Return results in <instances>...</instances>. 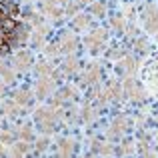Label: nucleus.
<instances>
[{
  "label": "nucleus",
  "mask_w": 158,
  "mask_h": 158,
  "mask_svg": "<svg viewBox=\"0 0 158 158\" xmlns=\"http://www.w3.org/2000/svg\"><path fill=\"white\" fill-rule=\"evenodd\" d=\"M62 116H64V112L54 108V106H42L34 112V120H36V124H38V128L42 132H46V134L56 128V122Z\"/></svg>",
  "instance_id": "obj_1"
},
{
  "label": "nucleus",
  "mask_w": 158,
  "mask_h": 158,
  "mask_svg": "<svg viewBox=\"0 0 158 158\" xmlns=\"http://www.w3.org/2000/svg\"><path fill=\"white\" fill-rule=\"evenodd\" d=\"M74 92H76V90H74L72 86H64V88H62L60 92L54 96L52 102L58 106V104H62V102H66V100H72V98H74Z\"/></svg>",
  "instance_id": "obj_15"
},
{
  "label": "nucleus",
  "mask_w": 158,
  "mask_h": 158,
  "mask_svg": "<svg viewBox=\"0 0 158 158\" xmlns=\"http://www.w3.org/2000/svg\"><path fill=\"white\" fill-rule=\"evenodd\" d=\"M4 90H6V84H4V82L0 80V94H4Z\"/></svg>",
  "instance_id": "obj_31"
},
{
  "label": "nucleus",
  "mask_w": 158,
  "mask_h": 158,
  "mask_svg": "<svg viewBox=\"0 0 158 158\" xmlns=\"http://www.w3.org/2000/svg\"><path fill=\"white\" fill-rule=\"evenodd\" d=\"M18 138L24 140V142H30V140H32V128H30V124H22V126H20Z\"/></svg>",
  "instance_id": "obj_26"
},
{
  "label": "nucleus",
  "mask_w": 158,
  "mask_h": 158,
  "mask_svg": "<svg viewBox=\"0 0 158 158\" xmlns=\"http://www.w3.org/2000/svg\"><path fill=\"white\" fill-rule=\"evenodd\" d=\"M98 80H100V66H98V62H94L84 70L82 84H98Z\"/></svg>",
  "instance_id": "obj_12"
},
{
  "label": "nucleus",
  "mask_w": 158,
  "mask_h": 158,
  "mask_svg": "<svg viewBox=\"0 0 158 158\" xmlns=\"http://www.w3.org/2000/svg\"><path fill=\"white\" fill-rule=\"evenodd\" d=\"M54 158H68V156H64L62 152H58V154H54Z\"/></svg>",
  "instance_id": "obj_33"
},
{
  "label": "nucleus",
  "mask_w": 158,
  "mask_h": 158,
  "mask_svg": "<svg viewBox=\"0 0 158 158\" xmlns=\"http://www.w3.org/2000/svg\"><path fill=\"white\" fill-rule=\"evenodd\" d=\"M20 108H22V106H18L14 100H8V102H4V104H2V114L14 118V116L20 114Z\"/></svg>",
  "instance_id": "obj_18"
},
{
  "label": "nucleus",
  "mask_w": 158,
  "mask_h": 158,
  "mask_svg": "<svg viewBox=\"0 0 158 158\" xmlns=\"http://www.w3.org/2000/svg\"><path fill=\"white\" fill-rule=\"evenodd\" d=\"M48 36V26H44V24H38V26L32 30V42L36 44V46H42L44 38Z\"/></svg>",
  "instance_id": "obj_14"
},
{
  "label": "nucleus",
  "mask_w": 158,
  "mask_h": 158,
  "mask_svg": "<svg viewBox=\"0 0 158 158\" xmlns=\"http://www.w3.org/2000/svg\"><path fill=\"white\" fill-rule=\"evenodd\" d=\"M32 62H34V58H32L30 52L28 50H20V52H16L14 60H12V66H14L18 72H26V70L32 66Z\"/></svg>",
  "instance_id": "obj_8"
},
{
  "label": "nucleus",
  "mask_w": 158,
  "mask_h": 158,
  "mask_svg": "<svg viewBox=\"0 0 158 158\" xmlns=\"http://www.w3.org/2000/svg\"><path fill=\"white\" fill-rule=\"evenodd\" d=\"M118 72L120 74H124V78H130V76H134V72H136V68H138V64H136V60L134 58H130V56H124V58H120V62H118Z\"/></svg>",
  "instance_id": "obj_11"
},
{
  "label": "nucleus",
  "mask_w": 158,
  "mask_h": 158,
  "mask_svg": "<svg viewBox=\"0 0 158 158\" xmlns=\"http://www.w3.org/2000/svg\"><path fill=\"white\" fill-rule=\"evenodd\" d=\"M58 152H62L64 156H72L74 154V140L70 138H62L60 142H58Z\"/></svg>",
  "instance_id": "obj_19"
},
{
  "label": "nucleus",
  "mask_w": 158,
  "mask_h": 158,
  "mask_svg": "<svg viewBox=\"0 0 158 158\" xmlns=\"http://www.w3.org/2000/svg\"><path fill=\"white\" fill-rule=\"evenodd\" d=\"M56 46H58V54H72L78 48V38L70 30H66V32H62V34H60Z\"/></svg>",
  "instance_id": "obj_5"
},
{
  "label": "nucleus",
  "mask_w": 158,
  "mask_h": 158,
  "mask_svg": "<svg viewBox=\"0 0 158 158\" xmlns=\"http://www.w3.org/2000/svg\"><path fill=\"white\" fill-rule=\"evenodd\" d=\"M28 150H30V142H24V140L14 142L10 148V158H22V154H26Z\"/></svg>",
  "instance_id": "obj_13"
},
{
  "label": "nucleus",
  "mask_w": 158,
  "mask_h": 158,
  "mask_svg": "<svg viewBox=\"0 0 158 158\" xmlns=\"http://www.w3.org/2000/svg\"><path fill=\"white\" fill-rule=\"evenodd\" d=\"M78 70V60L74 56H68L64 62H62V72L64 74H74Z\"/></svg>",
  "instance_id": "obj_21"
},
{
  "label": "nucleus",
  "mask_w": 158,
  "mask_h": 158,
  "mask_svg": "<svg viewBox=\"0 0 158 158\" xmlns=\"http://www.w3.org/2000/svg\"><path fill=\"white\" fill-rule=\"evenodd\" d=\"M54 86H56V78H54V76H38L34 92H36L38 98H46L48 94L54 90Z\"/></svg>",
  "instance_id": "obj_6"
},
{
  "label": "nucleus",
  "mask_w": 158,
  "mask_h": 158,
  "mask_svg": "<svg viewBox=\"0 0 158 158\" xmlns=\"http://www.w3.org/2000/svg\"><path fill=\"white\" fill-rule=\"evenodd\" d=\"M40 10H42L44 16H48V18H60L62 14H64V10H62L60 4H56L54 0H40Z\"/></svg>",
  "instance_id": "obj_10"
},
{
  "label": "nucleus",
  "mask_w": 158,
  "mask_h": 158,
  "mask_svg": "<svg viewBox=\"0 0 158 158\" xmlns=\"http://www.w3.org/2000/svg\"><path fill=\"white\" fill-rule=\"evenodd\" d=\"M90 12H92L94 16H104L106 14V4L102 2V0H96V2L90 4Z\"/></svg>",
  "instance_id": "obj_25"
},
{
  "label": "nucleus",
  "mask_w": 158,
  "mask_h": 158,
  "mask_svg": "<svg viewBox=\"0 0 158 158\" xmlns=\"http://www.w3.org/2000/svg\"><path fill=\"white\" fill-rule=\"evenodd\" d=\"M86 158H94V156H86Z\"/></svg>",
  "instance_id": "obj_34"
},
{
  "label": "nucleus",
  "mask_w": 158,
  "mask_h": 158,
  "mask_svg": "<svg viewBox=\"0 0 158 158\" xmlns=\"http://www.w3.org/2000/svg\"><path fill=\"white\" fill-rule=\"evenodd\" d=\"M90 24H92V20H90L88 14H78V16H74V20H72L74 30H86V28H90Z\"/></svg>",
  "instance_id": "obj_16"
},
{
  "label": "nucleus",
  "mask_w": 158,
  "mask_h": 158,
  "mask_svg": "<svg viewBox=\"0 0 158 158\" xmlns=\"http://www.w3.org/2000/svg\"><path fill=\"white\" fill-rule=\"evenodd\" d=\"M122 94L128 98V100H134V102H142L144 98H146V92H144V88L140 86V82L136 80L134 76L124 78V84H122Z\"/></svg>",
  "instance_id": "obj_2"
},
{
  "label": "nucleus",
  "mask_w": 158,
  "mask_h": 158,
  "mask_svg": "<svg viewBox=\"0 0 158 158\" xmlns=\"http://www.w3.org/2000/svg\"><path fill=\"white\" fill-rule=\"evenodd\" d=\"M46 146H48V136H42V138L36 140V150H38V152H42Z\"/></svg>",
  "instance_id": "obj_30"
},
{
  "label": "nucleus",
  "mask_w": 158,
  "mask_h": 158,
  "mask_svg": "<svg viewBox=\"0 0 158 158\" xmlns=\"http://www.w3.org/2000/svg\"><path fill=\"white\" fill-rule=\"evenodd\" d=\"M142 22L144 28L148 30V34H158V6L154 4H146V8L142 10Z\"/></svg>",
  "instance_id": "obj_4"
},
{
  "label": "nucleus",
  "mask_w": 158,
  "mask_h": 158,
  "mask_svg": "<svg viewBox=\"0 0 158 158\" xmlns=\"http://www.w3.org/2000/svg\"><path fill=\"white\" fill-rule=\"evenodd\" d=\"M120 94H122L120 84H118L116 80H110V82L106 84L104 92H100V96H98V98H100V102L104 104L106 100H112V102H114V100H120Z\"/></svg>",
  "instance_id": "obj_9"
},
{
  "label": "nucleus",
  "mask_w": 158,
  "mask_h": 158,
  "mask_svg": "<svg viewBox=\"0 0 158 158\" xmlns=\"http://www.w3.org/2000/svg\"><path fill=\"white\" fill-rule=\"evenodd\" d=\"M94 116H96V108L90 104H84V108H82V120L84 122H92Z\"/></svg>",
  "instance_id": "obj_27"
},
{
  "label": "nucleus",
  "mask_w": 158,
  "mask_h": 158,
  "mask_svg": "<svg viewBox=\"0 0 158 158\" xmlns=\"http://www.w3.org/2000/svg\"><path fill=\"white\" fill-rule=\"evenodd\" d=\"M156 40H158V34H156Z\"/></svg>",
  "instance_id": "obj_35"
},
{
  "label": "nucleus",
  "mask_w": 158,
  "mask_h": 158,
  "mask_svg": "<svg viewBox=\"0 0 158 158\" xmlns=\"http://www.w3.org/2000/svg\"><path fill=\"white\" fill-rule=\"evenodd\" d=\"M92 150H94V154L108 156V154H112V144L110 142H100V140H96V142L92 144Z\"/></svg>",
  "instance_id": "obj_20"
},
{
  "label": "nucleus",
  "mask_w": 158,
  "mask_h": 158,
  "mask_svg": "<svg viewBox=\"0 0 158 158\" xmlns=\"http://www.w3.org/2000/svg\"><path fill=\"white\" fill-rule=\"evenodd\" d=\"M120 152H122V154H128V156L134 152V146H132L130 140H124V142H122V146H120Z\"/></svg>",
  "instance_id": "obj_29"
},
{
  "label": "nucleus",
  "mask_w": 158,
  "mask_h": 158,
  "mask_svg": "<svg viewBox=\"0 0 158 158\" xmlns=\"http://www.w3.org/2000/svg\"><path fill=\"white\" fill-rule=\"evenodd\" d=\"M54 2H56V4H60V6H62V4H68L70 0H54Z\"/></svg>",
  "instance_id": "obj_32"
},
{
  "label": "nucleus",
  "mask_w": 158,
  "mask_h": 158,
  "mask_svg": "<svg viewBox=\"0 0 158 158\" xmlns=\"http://www.w3.org/2000/svg\"><path fill=\"white\" fill-rule=\"evenodd\" d=\"M14 138H16L14 132H8V130L0 132V142H2V144H14Z\"/></svg>",
  "instance_id": "obj_28"
},
{
  "label": "nucleus",
  "mask_w": 158,
  "mask_h": 158,
  "mask_svg": "<svg viewBox=\"0 0 158 158\" xmlns=\"http://www.w3.org/2000/svg\"><path fill=\"white\" fill-rule=\"evenodd\" d=\"M128 124H130V120H128L126 116H116V118L110 122L108 136H110V138H118V136H122L124 132L128 130Z\"/></svg>",
  "instance_id": "obj_7"
},
{
  "label": "nucleus",
  "mask_w": 158,
  "mask_h": 158,
  "mask_svg": "<svg viewBox=\"0 0 158 158\" xmlns=\"http://www.w3.org/2000/svg\"><path fill=\"white\" fill-rule=\"evenodd\" d=\"M110 28L112 30H116V32H122L124 28H126V20H124V16L122 14H114L110 18Z\"/></svg>",
  "instance_id": "obj_22"
},
{
  "label": "nucleus",
  "mask_w": 158,
  "mask_h": 158,
  "mask_svg": "<svg viewBox=\"0 0 158 158\" xmlns=\"http://www.w3.org/2000/svg\"><path fill=\"white\" fill-rule=\"evenodd\" d=\"M84 44L88 46V50L92 54H98L102 48L106 46V30L104 28H96L84 38Z\"/></svg>",
  "instance_id": "obj_3"
},
{
  "label": "nucleus",
  "mask_w": 158,
  "mask_h": 158,
  "mask_svg": "<svg viewBox=\"0 0 158 158\" xmlns=\"http://www.w3.org/2000/svg\"><path fill=\"white\" fill-rule=\"evenodd\" d=\"M0 78H2L4 84H12V82H14V72H12L8 66L0 64Z\"/></svg>",
  "instance_id": "obj_23"
},
{
  "label": "nucleus",
  "mask_w": 158,
  "mask_h": 158,
  "mask_svg": "<svg viewBox=\"0 0 158 158\" xmlns=\"http://www.w3.org/2000/svg\"><path fill=\"white\" fill-rule=\"evenodd\" d=\"M36 74H38V76H54L52 66L48 64V62H38V64H36Z\"/></svg>",
  "instance_id": "obj_24"
},
{
  "label": "nucleus",
  "mask_w": 158,
  "mask_h": 158,
  "mask_svg": "<svg viewBox=\"0 0 158 158\" xmlns=\"http://www.w3.org/2000/svg\"><path fill=\"white\" fill-rule=\"evenodd\" d=\"M12 100H14L18 106H28L32 102V96H30L28 90H16L14 96H12Z\"/></svg>",
  "instance_id": "obj_17"
}]
</instances>
